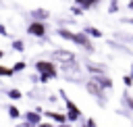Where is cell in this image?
Masks as SVG:
<instances>
[{
    "label": "cell",
    "mask_w": 133,
    "mask_h": 127,
    "mask_svg": "<svg viewBox=\"0 0 133 127\" xmlns=\"http://www.w3.org/2000/svg\"><path fill=\"white\" fill-rule=\"evenodd\" d=\"M62 96H64V104H66V121H79L81 119V110L75 106V102L73 100H69L66 98V94L64 92H60Z\"/></svg>",
    "instance_id": "6da1fadb"
},
{
    "label": "cell",
    "mask_w": 133,
    "mask_h": 127,
    "mask_svg": "<svg viewBox=\"0 0 133 127\" xmlns=\"http://www.w3.org/2000/svg\"><path fill=\"white\" fill-rule=\"evenodd\" d=\"M35 69H37L39 73H44V75H50L52 79L56 77V65H54V62H48V60H37V62H35Z\"/></svg>",
    "instance_id": "7a4b0ae2"
},
{
    "label": "cell",
    "mask_w": 133,
    "mask_h": 127,
    "mask_svg": "<svg viewBox=\"0 0 133 127\" xmlns=\"http://www.w3.org/2000/svg\"><path fill=\"white\" fill-rule=\"evenodd\" d=\"M52 58H54V60H60L62 65H66V62H75V54L69 52V50H54V52H52Z\"/></svg>",
    "instance_id": "3957f363"
},
{
    "label": "cell",
    "mask_w": 133,
    "mask_h": 127,
    "mask_svg": "<svg viewBox=\"0 0 133 127\" xmlns=\"http://www.w3.org/2000/svg\"><path fill=\"white\" fill-rule=\"evenodd\" d=\"M27 31H29L31 35H35V37H44L48 29H46V25H44V23H39V21H33V23L27 27Z\"/></svg>",
    "instance_id": "277c9868"
},
{
    "label": "cell",
    "mask_w": 133,
    "mask_h": 127,
    "mask_svg": "<svg viewBox=\"0 0 133 127\" xmlns=\"http://www.w3.org/2000/svg\"><path fill=\"white\" fill-rule=\"evenodd\" d=\"M73 42H75V44H79V46H83L87 52H91V50H94V44L89 42V37H87L85 33H73Z\"/></svg>",
    "instance_id": "5b68a950"
},
{
    "label": "cell",
    "mask_w": 133,
    "mask_h": 127,
    "mask_svg": "<svg viewBox=\"0 0 133 127\" xmlns=\"http://www.w3.org/2000/svg\"><path fill=\"white\" fill-rule=\"evenodd\" d=\"M85 87H87V92H89V94H94L98 100H102V102H104V90H102L98 83H94V81H87V83H85Z\"/></svg>",
    "instance_id": "8992f818"
},
{
    "label": "cell",
    "mask_w": 133,
    "mask_h": 127,
    "mask_svg": "<svg viewBox=\"0 0 133 127\" xmlns=\"http://www.w3.org/2000/svg\"><path fill=\"white\" fill-rule=\"evenodd\" d=\"M91 81H94V83H98L102 90H110V87H112V79H110V77H106V75H98V77H94Z\"/></svg>",
    "instance_id": "52a82bcc"
},
{
    "label": "cell",
    "mask_w": 133,
    "mask_h": 127,
    "mask_svg": "<svg viewBox=\"0 0 133 127\" xmlns=\"http://www.w3.org/2000/svg\"><path fill=\"white\" fill-rule=\"evenodd\" d=\"M31 17H33V21H39V23H42L44 19L50 17V12H48L46 8H33V10H31Z\"/></svg>",
    "instance_id": "ba28073f"
},
{
    "label": "cell",
    "mask_w": 133,
    "mask_h": 127,
    "mask_svg": "<svg viewBox=\"0 0 133 127\" xmlns=\"http://www.w3.org/2000/svg\"><path fill=\"white\" fill-rule=\"evenodd\" d=\"M25 119H27V123H29V125H33V127L42 123V119H39V115H37V112H33V110H29V112H25Z\"/></svg>",
    "instance_id": "9c48e42d"
},
{
    "label": "cell",
    "mask_w": 133,
    "mask_h": 127,
    "mask_svg": "<svg viewBox=\"0 0 133 127\" xmlns=\"http://www.w3.org/2000/svg\"><path fill=\"white\" fill-rule=\"evenodd\" d=\"M98 2H102V0H75V4L81 6V8H91V6H96Z\"/></svg>",
    "instance_id": "30bf717a"
},
{
    "label": "cell",
    "mask_w": 133,
    "mask_h": 127,
    "mask_svg": "<svg viewBox=\"0 0 133 127\" xmlns=\"http://www.w3.org/2000/svg\"><path fill=\"white\" fill-rule=\"evenodd\" d=\"M83 33H85L87 37H102V31H100V29H96V27H85V29H83Z\"/></svg>",
    "instance_id": "8fae6325"
},
{
    "label": "cell",
    "mask_w": 133,
    "mask_h": 127,
    "mask_svg": "<svg viewBox=\"0 0 133 127\" xmlns=\"http://www.w3.org/2000/svg\"><path fill=\"white\" fill-rule=\"evenodd\" d=\"M46 115H48L52 121L60 123V125H62V123H66V115H60V112H46Z\"/></svg>",
    "instance_id": "7c38bea8"
},
{
    "label": "cell",
    "mask_w": 133,
    "mask_h": 127,
    "mask_svg": "<svg viewBox=\"0 0 133 127\" xmlns=\"http://www.w3.org/2000/svg\"><path fill=\"white\" fill-rule=\"evenodd\" d=\"M8 117H10V119H19V117H21V110H19L17 106H8Z\"/></svg>",
    "instance_id": "4fadbf2b"
},
{
    "label": "cell",
    "mask_w": 133,
    "mask_h": 127,
    "mask_svg": "<svg viewBox=\"0 0 133 127\" xmlns=\"http://www.w3.org/2000/svg\"><path fill=\"white\" fill-rule=\"evenodd\" d=\"M56 33H58L60 37H64V40H71V42H73V31H66V29H58Z\"/></svg>",
    "instance_id": "5bb4252c"
},
{
    "label": "cell",
    "mask_w": 133,
    "mask_h": 127,
    "mask_svg": "<svg viewBox=\"0 0 133 127\" xmlns=\"http://www.w3.org/2000/svg\"><path fill=\"white\" fill-rule=\"evenodd\" d=\"M27 67V62L25 60H19V62H15V67H12V73H19V71H23Z\"/></svg>",
    "instance_id": "9a60e30c"
},
{
    "label": "cell",
    "mask_w": 133,
    "mask_h": 127,
    "mask_svg": "<svg viewBox=\"0 0 133 127\" xmlns=\"http://www.w3.org/2000/svg\"><path fill=\"white\" fill-rule=\"evenodd\" d=\"M87 69L96 75H104V67H96V65H87Z\"/></svg>",
    "instance_id": "2e32d148"
},
{
    "label": "cell",
    "mask_w": 133,
    "mask_h": 127,
    "mask_svg": "<svg viewBox=\"0 0 133 127\" xmlns=\"http://www.w3.org/2000/svg\"><path fill=\"white\" fill-rule=\"evenodd\" d=\"M12 48H15L17 52H23V50H25V44H23L21 40H15V42H12Z\"/></svg>",
    "instance_id": "e0dca14e"
},
{
    "label": "cell",
    "mask_w": 133,
    "mask_h": 127,
    "mask_svg": "<svg viewBox=\"0 0 133 127\" xmlns=\"http://www.w3.org/2000/svg\"><path fill=\"white\" fill-rule=\"evenodd\" d=\"M8 96H10V98H12V100H19V98H21V96H23V94H21V92H19V90H10V92H8Z\"/></svg>",
    "instance_id": "ac0fdd59"
},
{
    "label": "cell",
    "mask_w": 133,
    "mask_h": 127,
    "mask_svg": "<svg viewBox=\"0 0 133 127\" xmlns=\"http://www.w3.org/2000/svg\"><path fill=\"white\" fill-rule=\"evenodd\" d=\"M0 75L8 77V75H12V69H8V67H2V65H0Z\"/></svg>",
    "instance_id": "d6986e66"
},
{
    "label": "cell",
    "mask_w": 133,
    "mask_h": 127,
    "mask_svg": "<svg viewBox=\"0 0 133 127\" xmlns=\"http://www.w3.org/2000/svg\"><path fill=\"white\" fill-rule=\"evenodd\" d=\"M123 83H125L127 87H131V85H133V79H131L129 75H125V77H123Z\"/></svg>",
    "instance_id": "ffe728a7"
},
{
    "label": "cell",
    "mask_w": 133,
    "mask_h": 127,
    "mask_svg": "<svg viewBox=\"0 0 133 127\" xmlns=\"http://www.w3.org/2000/svg\"><path fill=\"white\" fill-rule=\"evenodd\" d=\"M50 79H52V77H50V75H44V73H42V75H39V83H48V81H50Z\"/></svg>",
    "instance_id": "44dd1931"
},
{
    "label": "cell",
    "mask_w": 133,
    "mask_h": 127,
    "mask_svg": "<svg viewBox=\"0 0 133 127\" xmlns=\"http://www.w3.org/2000/svg\"><path fill=\"white\" fill-rule=\"evenodd\" d=\"M108 10H110V12L118 10V2H116V0H112V2H110V8H108Z\"/></svg>",
    "instance_id": "7402d4cb"
},
{
    "label": "cell",
    "mask_w": 133,
    "mask_h": 127,
    "mask_svg": "<svg viewBox=\"0 0 133 127\" xmlns=\"http://www.w3.org/2000/svg\"><path fill=\"white\" fill-rule=\"evenodd\" d=\"M83 127H96V121H94V119H87V123H85Z\"/></svg>",
    "instance_id": "603a6c76"
},
{
    "label": "cell",
    "mask_w": 133,
    "mask_h": 127,
    "mask_svg": "<svg viewBox=\"0 0 133 127\" xmlns=\"http://www.w3.org/2000/svg\"><path fill=\"white\" fill-rule=\"evenodd\" d=\"M125 100H127V104H129V108H133V98H131V96H125Z\"/></svg>",
    "instance_id": "cb8c5ba5"
},
{
    "label": "cell",
    "mask_w": 133,
    "mask_h": 127,
    "mask_svg": "<svg viewBox=\"0 0 133 127\" xmlns=\"http://www.w3.org/2000/svg\"><path fill=\"white\" fill-rule=\"evenodd\" d=\"M71 10H73V15H81V8H79V6H73Z\"/></svg>",
    "instance_id": "d4e9b609"
},
{
    "label": "cell",
    "mask_w": 133,
    "mask_h": 127,
    "mask_svg": "<svg viewBox=\"0 0 133 127\" xmlns=\"http://www.w3.org/2000/svg\"><path fill=\"white\" fill-rule=\"evenodd\" d=\"M0 35H6V29H4V25H0Z\"/></svg>",
    "instance_id": "484cf974"
},
{
    "label": "cell",
    "mask_w": 133,
    "mask_h": 127,
    "mask_svg": "<svg viewBox=\"0 0 133 127\" xmlns=\"http://www.w3.org/2000/svg\"><path fill=\"white\" fill-rule=\"evenodd\" d=\"M37 127H52V123H39Z\"/></svg>",
    "instance_id": "4316f807"
},
{
    "label": "cell",
    "mask_w": 133,
    "mask_h": 127,
    "mask_svg": "<svg viewBox=\"0 0 133 127\" xmlns=\"http://www.w3.org/2000/svg\"><path fill=\"white\" fill-rule=\"evenodd\" d=\"M19 127H33V125H29V123H23V125H19Z\"/></svg>",
    "instance_id": "83f0119b"
},
{
    "label": "cell",
    "mask_w": 133,
    "mask_h": 127,
    "mask_svg": "<svg viewBox=\"0 0 133 127\" xmlns=\"http://www.w3.org/2000/svg\"><path fill=\"white\" fill-rule=\"evenodd\" d=\"M129 8H131V10H133V0H129Z\"/></svg>",
    "instance_id": "f1b7e54d"
},
{
    "label": "cell",
    "mask_w": 133,
    "mask_h": 127,
    "mask_svg": "<svg viewBox=\"0 0 133 127\" xmlns=\"http://www.w3.org/2000/svg\"><path fill=\"white\" fill-rule=\"evenodd\" d=\"M129 77H131V79H133V65H131V75H129Z\"/></svg>",
    "instance_id": "f546056e"
},
{
    "label": "cell",
    "mask_w": 133,
    "mask_h": 127,
    "mask_svg": "<svg viewBox=\"0 0 133 127\" xmlns=\"http://www.w3.org/2000/svg\"><path fill=\"white\" fill-rule=\"evenodd\" d=\"M58 127H71V125H66V123H62V125H58Z\"/></svg>",
    "instance_id": "4dcf8cb0"
},
{
    "label": "cell",
    "mask_w": 133,
    "mask_h": 127,
    "mask_svg": "<svg viewBox=\"0 0 133 127\" xmlns=\"http://www.w3.org/2000/svg\"><path fill=\"white\" fill-rule=\"evenodd\" d=\"M2 56H4V52H2V50H0V58H2Z\"/></svg>",
    "instance_id": "1f68e13d"
}]
</instances>
